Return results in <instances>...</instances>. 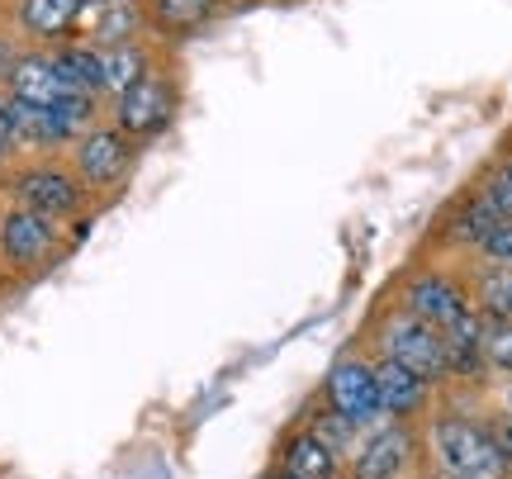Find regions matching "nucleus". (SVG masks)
Wrapping results in <instances>:
<instances>
[{
  "label": "nucleus",
  "instance_id": "nucleus-21",
  "mask_svg": "<svg viewBox=\"0 0 512 479\" xmlns=\"http://www.w3.org/2000/svg\"><path fill=\"white\" fill-rule=\"evenodd\" d=\"M479 257L489 261V266H512V219H498L494 233L475 247Z\"/></svg>",
  "mask_w": 512,
  "mask_h": 479
},
{
  "label": "nucleus",
  "instance_id": "nucleus-25",
  "mask_svg": "<svg viewBox=\"0 0 512 479\" xmlns=\"http://www.w3.org/2000/svg\"><path fill=\"white\" fill-rule=\"evenodd\" d=\"M508 413H512V380H508Z\"/></svg>",
  "mask_w": 512,
  "mask_h": 479
},
{
  "label": "nucleus",
  "instance_id": "nucleus-5",
  "mask_svg": "<svg viewBox=\"0 0 512 479\" xmlns=\"http://www.w3.org/2000/svg\"><path fill=\"white\" fill-rule=\"evenodd\" d=\"M10 200H15V209L62 223L86 209V185L76 181V171L67 162H29L10 176Z\"/></svg>",
  "mask_w": 512,
  "mask_h": 479
},
{
  "label": "nucleus",
  "instance_id": "nucleus-18",
  "mask_svg": "<svg viewBox=\"0 0 512 479\" xmlns=\"http://www.w3.org/2000/svg\"><path fill=\"white\" fill-rule=\"evenodd\" d=\"M475 309L484 318H512V266H489L479 276Z\"/></svg>",
  "mask_w": 512,
  "mask_h": 479
},
{
  "label": "nucleus",
  "instance_id": "nucleus-23",
  "mask_svg": "<svg viewBox=\"0 0 512 479\" xmlns=\"http://www.w3.org/2000/svg\"><path fill=\"white\" fill-rule=\"evenodd\" d=\"M266 479H299V475H294V470H285V465H275V470H271Z\"/></svg>",
  "mask_w": 512,
  "mask_h": 479
},
{
  "label": "nucleus",
  "instance_id": "nucleus-19",
  "mask_svg": "<svg viewBox=\"0 0 512 479\" xmlns=\"http://www.w3.org/2000/svg\"><path fill=\"white\" fill-rule=\"evenodd\" d=\"M484 361L512 375V318H484Z\"/></svg>",
  "mask_w": 512,
  "mask_h": 479
},
{
  "label": "nucleus",
  "instance_id": "nucleus-13",
  "mask_svg": "<svg viewBox=\"0 0 512 479\" xmlns=\"http://www.w3.org/2000/svg\"><path fill=\"white\" fill-rule=\"evenodd\" d=\"M285 470H294L299 479H342L347 475V456L313 427H299L290 442H285V456H280Z\"/></svg>",
  "mask_w": 512,
  "mask_h": 479
},
{
  "label": "nucleus",
  "instance_id": "nucleus-12",
  "mask_svg": "<svg viewBox=\"0 0 512 479\" xmlns=\"http://www.w3.org/2000/svg\"><path fill=\"white\" fill-rule=\"evenodd\" d=\"M375 380H380V408H384V423H413L427 399H432V385L418 380L413 370L394 366V361H380L375 356Z\"/></svg>",
  "mask_w": 512,
  "mask_h": 479
},
{
  "label": "nucleus",
  "instance_id": "nucleus-7",
  "mask_svg": "<svg viewBox=\"0 0 512 479\" xmlns=\"http://www.w3.org/2000/svg\"><path fill=\"white\" fill-rule=\"evenodd\" d=\"M62 252V223L29 214V209H5L0 214V261L15 271H38Z\"/></svg>",
  "mask_w": 512,
  "mask_h": 479
},
{
  "label": "nucleus",
  "instance_id": "nucleus-8",
  "mask_svg": "<svg viewBox=\"0 0 512 479\" xmlns=\"http://www.w3.org/2000/svg\"><path fill=\"white\" fill-rule=\"evenodd\" d=\"M403 309L413 318H422L427 328H456L465 314H475V295L460 285L451 271H418L403 285Z\"/></svg>",
  "mask_w": 512,
  "mask_h": 479
},
{
  "label": "nucleus",
  "instance_id": "nucleus-24",
  "mask_svg": "<svg viewBox=\"0 0 512 479\" xmlns=\"http://www.w3.org/2000/svg\"><path fill=\"white\" fill-rule=\"evenodd\" d=\"M432 479H460V475H441V470H437V475H432Z\"/></svg>",
  "mask_w": 512,
  "mask_h": 479
},
{
  "label": "nucleus",
  "instance_id": "nucleus-6",
  "mask_svg": "<svg viewBox=\"0 0 512 479\" xmlns=\"http://www.w3.org/2000/svg\"><path fill=\"white\" fill-rule=\"evenodd\" d=\"M76 181L86 185V195H100V190H119V185L133 176L138 166V143L124 138L114 124H95L72 143V162Z\"/></svg>",
  "mask_w": 512,
  "mask_h": 479
},
{
  "label": "nucleus",
  "instance_id": "nucleus-14",
  "mask_svg": "<svg viewBox=\"0 0 512 479\" xmlns=\"http://www.w3.org/2000/svg\"><path fill=\"white\" fill-rule=\"evenodd\" d=\"M223 10V0H143V19L152 34L190 38Z\"/></svg>",
  "mask_w": 512,
  "mask_h": 479
},
{
  "label": "nucleus",
  "instance_id": "nucleus-2",
  "mask_svg": "<svg viewBox=\"0 0 512 479\" xmlns=\"http://www.w3.org/2000/svg\"><path fill=\"white\" fill-rule=\"evenodd\" d=\"M375 356L413 370V375L427 380L432 389L446 380V342H441V332L427 328L422 318H413L403 304H394V309L375 323Z\"/></svg>",
  "mask_w": 512,
  "mask_h": 479
},
{
  "label": "nucleus",
  "instance_id": "nucleus-9",
  "mask_svg": "<svg viewBox=\"0 0 512 479\" xmlns=\"http://www.w3.org/2000/svg\"><path fill=\"white\" fill-rule=\"evenodd\" d=\"M413 465V427L380 423L347 451V475L342 479H403Z\"/></svg>",
  "mask_w": 512,
  "mask_h": 479
},
{
  "label": "nucleus",
  "instance_id": "nucleus-10",
  "mask_svg": "<svg viewBox=\"0 0 512 479\" xmlns=\"http://www.w3.org/2000/svg\"><path fill=\"white\" fill-rule=\"evenodd\" d=\"M5 95L19 100V105H34V110H53V105H62V100L76 95V91L67 86V76L57 72L53 53H48V48H34V53L15 57V67H10V76H5Z\"/></svg>",
  "mask_w": 512,
  "mask_h": 479
},
{
  "label": "nucleus",
  "instance_id": "nucleus-22",
  "mask_svg": "<svg viewBox=\"0 0 512 479\" xmlns=\"http://www.w3.org/2000/svg\"><path fill=\"white\" fill-rule=\"evenodd\" d=\"M489 432H494L498 456H503V465H508V475H512V413H508V408L489 418Z\"/></svg>",
  "mask_w": 512,
  "mask_h": 479
},
{
  "label": "nucleus",
  "instance_id": "nucleus-3",
  "mask_svg": "<svg viewBox=\"0 0 512 479\" xmlns=\"http://www.w3.org/2000/svg\"><path fill=\"white\" fill-rule=\"evenodd\" d=\"M176 114H181V86H176V76L162 72V67H152L133 91L110 100V124L124 133V138H133L138 148L152 143V138H162V133L176 124Z\"/></svg>",
  "mask_w": 512,
  "mask_h": 479
},
{
  "label": "nucleus",
  "instance_id": "nucleus-11",
  "mask_svg": "<svg viewBox=\"0 0 512 479\" xmlns=\"http://www.w3.org/2000/svg\"><path fill=\"white\" fill-rule=\"evenodd\" d=\"M91 15V0H15V24L24 38H34L43 48H62L81 34V24Z\"/></svg>",
  "mask_w": 512,
  "mask_h": 479
},
{
  "label": "nucleus",
  "instance_id": "nucleus-16",
  "mask_svg": "<svg viewBox=\"0 0 512 479\" xmlns=\"http://www.w3.org/2000/svg\"><path fill=\"white\" fill-rule=\"evenodd\" d=\"M100 53V100H119L152 72L147 43H119V48H95Z\"/></svg>",
  "mask_w": 512,
  "mask_h": 479
},
{
  "label": "nucleus",
  "instance_id": "nucleus-1",
  "mask_svg": "<svg viewBox=\"0 0 512 479\" xmlns=\"http://www.w3.org/2000/svg\"><path fill=\"white\" fill-rule=\"evenodd\" d=\"M427 446L441 475L460 479H508V465L498 456L489 423H475L465 413H437L427 427Z\"/></svg>",
  "mask_w": 512,
  "mask_h": 479
},
{
  "label": "nucleus",
  "instance_id": "nucleus-17",
  "mask_svg": "<svg viewBox=\"0 0 512 479\" xmlns=\"http://www.w3.org/2000/svg\"><path fill=\"white\" fill-rule=\"evenodd\" d=\"M494 223H498L494 209H489V204L479 200V195H470V200H465V204L456 209V214H451V223H446V238L475 252L479 242H484L489 233H494Z\"/></svg>",
  "mask_w": 512,
  "mask_h": 479
},
{
  "label": "nucleus",
  "instance_id": "nucleus-15",
  "mask_svg": "<svg viewBox=\"0 0 512 479\" xmlns=\"http://www.w3.org/2000/svg\"><path fill=\"white\" fill-rule=\"evenodd\" d=\"M91 29L86 43L91 48H119V43H143L147 19H143V0H110V5H91Z\"/></svg>",
  "mask_w": 512,
  "mask_h": 479
},
{
  "label": "nucleus",
  "instance_id": "nucleus-4",
  "mask_svg": "<svg viewBox=\"0 0 512 479\" xmlns=\"http://www.w3.org/2000/svg\"><path fill=\"white\" fill-rule=\"evenodd\" d=\"M323 404L356 432L380 427L384 408H380V380H375V356H361V351L337 356L328 375H323Z\"/></svg>",
  "mask_w": 512,
  "mask_h": 479
},
{
  "label": "nucleus",
  "instance_id": "nucleus-20",
  "mask_svg": "<svg viewBox=\"0 0 512 479\" xmlns=\"http://www.w3.org/2000/svg\"><path fill=\"white\" fill-rule=\"evenodd\" d=\"M475 195L494 209L498 219H512V157H508V162H498L494 171L484 176V185H479Z\"/></svg>",
  "mask_w": 512,
  "mask_h": 479
}]
</instances>
